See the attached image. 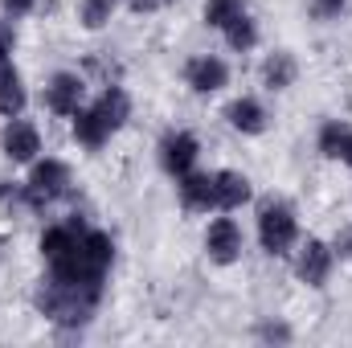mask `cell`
Wrapping results in <instances>:
<instances>
[{
    "label": "cell",
    "mask_w": 352,
    "mask_h": 348,
    "mask_svg": "<svg viewBox=\"0 0 352 348\" xmlns=\"http://www.w3.org/2000/svg\"><path fill=\"white\" fill-rule=\"evenodd\" d=\"M221 29H226V37H230V45H234V50H250V45L258 41V33H254V21H250L242 8H238V12H234L226 25H221Z\"/></svg>",
    "instance_id": "obj_19"
},
{
    "label": "cell",
    "mask_w": 352,
    "mask_h": 348,
    "mask_svg": "<svg viewBox=\"0 0 352 348\" xmlns=\"http://www.w3.org/2000/svg\"><path fill=\"white\" fill-rule=\"evenodd\" d=\"M78 234H82V230H74V226H54V230H45V238H41V254H45L50 262H58L62 254L74 250Z\"/></svg>",
    "instance_id": "obj_17"
},
{
    "label": "cell",
    "mask_w": 352,
    "mask_h": 348,
    "mask_svg": "<svg viewBox=\"0 0 352 348\" xmlns=\"http://www.w3.org/2000/svg\"><path fill=\"white\" fill-rule=\"evenodd\" d=\"M344 4H349V0H311V12L328 21V17H340V12H344Z\"/></svg>",
    "instance_id": "obj_22"
},
{
    "label": "cell",
    "mask_w": 352,
    "mask_h": 348,
    "mask_svg": "<svg viewBox=\"0 0 352 348\" xmlns=\"http://www.w3.org/2000/svg\"><path fill=\"white\" fill-rule=\"evenodd\" d=\"M213 197H217V209H238L250 197V180L242 173H213Z\"/></svg>",
    "instance_id": "obj_11"
},
{
    "label": "cell",
    "mask_w": 352,
    "mask_h": 348,
    "mask_svg": "<svg viewBox=\"0 0 352 348\" xmlns=\"http://www.w3.org/2000/svg\"><path fill=\"white\" fill-rule=\"evenodd\" d=\"M4 8L21 17V12H29V8H33V0H4Z\"/></svg>",
    "instance_id": "obj_26"
},
{
    "label": "cell",
    "mask_w": 352,
    "mask_h": 348,
    "mask_svg": "<svg viewBox=\"0 0 352 348\" xmlns=\"http://www.w3.org/2000/svg\"><path fill=\"white\" fill-rule=\"evenodd\" d=\"M238 8H242V0H209V4H205V21L221 29V25H226Z\"/></svg>",
    "instance_id": "obj_21"
},
{
    "label": "cell",
    "mask_w": 352,
    "mask_h": 348,
    "mask_svg": "<svg viewBox=\"0 0 352 348\" xmlns=\"http://www.w3.org/2000/svg\"><path fill=\"white\" fill-rule=\"evenodd\" d=\"M37 127L33 123H21V119H12L8 127H4V152L12 156V160H33L37 156Z\"/></svg>",
    "instance_id": "obj_8"
},
{
    "label": "cell",
    "mask_w": 352,
    "mask_h": 348,
    "mask_svg": "<svg viewBox=\"0 0 352 348\" xmlns=\"http://www.w3.org/2000/svg\"><path fill=\"white\" fill-rule=\"evenodd\" d=\"M258 234L270 254H287V246L295 242V213L287 205H266L258 217Z\"/></svg>",
    "instance_id": "obj_4"
},
{
    "label": "cell",
    "mask_w": 352,
    "mask_h": 348,
    "mask_svg": "<svg viewBox=\"0 0 352 348\" xmlns=\"http://www.w3.org/2000/svg\"><path fill=\"white\" fill-rule=\"evenodd\" d=\"M98 291H102L98 283H62V279H54L37 295V307L58 324H82L94 312V303H98Z\"/></svg>",
    "instance_id": "obj_2"
},
{
    "label": "cell",
    "mask_w": 352,
    "mask_h": 348,
    "mask_svg": "<svg viewBox=\"0 0 352 348\" xmlns=\"http://www.w3.org/2000/svg\"><path fill=\"white\" fill-rule=\"evenodd\" d=\"M180 197L188 209H217V197H213V176L201 173H184L180 176Z\"/></svg>",
    "instance_id": "obj_12"
},
{
    "label": "cell",
    "mask_w": 352,
    "mask_h": 348,
    "mask_svg": "<svg viewBox=\"0 0 352 348\" xmlns=\"http://www.w3.org/2000/svg\"><path fill=\"white\" fill-rule=\"evenodd\" d=\"M111 8H115V0H82V25L87 29H102L111 21Z\"/></svg>",
    "instance_id": "obj_20"
},
{
    "label": "cell",
    "mask_w": 352,
    "mask_h": 348,
    "mask_svg": "<svg viewBox=\"0 0 352 348\" xmlns=\"http://www.w3.org/2000/svg\"><path fill=\"white\" fill-rule=\"evenodd\" d=\"M192 164H197V140L192 135H168L164 140V168L173 176H184V173H192Z\"/></svg>",
    "instance_id": "obj_9"
},
{
    "label": "cell",
    "mask_w": 352,
    "mask_h": 348,
    "mask_svg": "<svg viewBox=\"0 0 352 348\" xmlns=\"http://www.w3.org/2000/svg\"><path fill=\"white\" fill-rule=\"evenodd\" d=\"M0 111H4L8 119L25 111V87H21V74H16L8 62H0Z\"/></svg>",
    "instance_id": "obj_15"
},
{
    "label": "cell",
    "mask_w": 352,
    "mask_h": 348,
    "mask_svg": "<svg viewBox=\"0 0 352 348\" xmlns=\"http://www.w3.org/2000/svg\"><path fill=\"white\" fill-rule=\"evenodd\" d=\"M205 246H209V259L213 262H234L242 254V230H238L230 217H217V221L209 226Z\"/></svg>",
    "instance_id": "obj_6"
},
{
    "label": "cell",
    "mask_w": 352,
    "mask_h": 348,
    "mask_svg": "<svg viewBox=\"0 0 352 348\" xmlns=\"http://www.w3.org/2000/svg\"><path fill=\"white\" fill-rule=\"evenodd\" d=\"M336 250H340V254H349V259H352V226L344 230V234H340V238H336Z\"/></svg>",
    "instance_id": "obj_25"
},
{
    "label": "cell",
    "mask_w": 352,
    "mask_h": 348,
    "mask_svg": "<svg viewBox=\"0 0 352 348\" xmlns=\"http://www.w3.org/2000/svg\"><path fill=\"white\" fill-rule=\"evenodd\" d=\"M111 250L115 246H111L107 234L87 230V234H78V242H74L70 254L50 262L54 266V279H62V283H102V270L111 266Z\"/></svg>",
    "instance_id": "obj_1"
},
{
    "label": "cell",
    "mask_w": 352,
    "mask_h": 348,
    "mask_svg": "<svg viewBox=\"0 0 352 348\" xmlns=\"http://www.w3.org/2000/svg\"><path fill=\"white\" fill-rule=\"evenodd\" d=\"M12 45H16V33H12V25H8V21H0V62H8V58H12Z\"/></svg>",
    "instance_id": "obj_23"
},
{
    "label": "cell",
    "mask_w": 352,
    "mask_h": 348,
    "mask_svg": "<svg viewBox=\"0 0 352 348\" xmlns=\"http://www.w3.org/2000/svg\"><path fill=\"white\" fill-rule=\"evenodd\" d=\"M226 115H230V123H234L238 131H246V135H258V131L266 127V111L254 102V98H238Z\"/></svg>",
    "instance_id": "obj_16"
},
{
    "label": "cell",
    "mask_w": 352,
    "mask_h": 348,
    "mask_svg": "<svg viewBox=\"0 0 352 348\" xmlns=\"http://www.w3.org/2000/svg\"><path fill=\"white\" fill-rule=\"evenodd\" d=\"M168 0H131V8L135 12H152V8H164Z\"/></svg>",
    "instance_id": "obj_24"
},
{
    "label": "cell",
    "mask_w": 352,
    "mask_h": 348,
    "mask_svg": "<svg viewBox=\"0 0 352 348\" xmlns=\"http://www.w3.org/2000/svg\"><path fill=\"white\" fill-rule=\"evenodd\" d=\"M320 152L332 156V160L352 164V127L349 123H328V127L320 131Z\"/></svg>",
    "instance_id": "obj_14"
},
{
    "label": "cell",
    "mask_w": 352,
    "mask_h": 348,
    "mask_svg": "<svg viewBox=\"0 0 352 348\" xmlns=\"http://www.w3.org/2000/svg\"><path fill=\"white\" fill-rule=\"evenodd\" d=\"M263 78H266V87L270 90L291 87V83H295V58H291V54H274V58H266Z\"/></svg>",
    "instance_id": "obj_18"
},
{
    "label": "cell",
    "mask_w": 352,
    "mask_h": 348,
    "mask_svg": "<svg viewBox=\"0 0 352 348\" xmlns=\"http://www.w3.org/2000/svg\"><path fill=\"white\" fill-rule=\"evenodd\" d=\"M328 270H332V250L324 242H307L303 254H299V279L311 283V287H320L328 279Z\"/></svg>",
    "instance_id": "obj_10"
},
{
    "label": "cell",
    "mask_w": 352,
    "mask_h": 348,
    "mask_svg": "<svg viewBox=\"0 0 352 348\" xmlns=\"http://www.w3.org/2000/svg\"><path fill=\"white\" fill-rule=\"evenodd\" d=\"M127 94L119 87H111L90 111H74L78 119H74V135H78V144H87V148H98L111 131H119L123 127V119H127Z\"/></svg>",
    "instance_id": "obj_3"
},
{
    "label": "cell",
    "mask_w": 352,
    "mask_h": 348,
    "mask_svg": "<svg viewBox=\"0 0 352 348\" xmlns=\"http://www.w3.org/2000/svg\"><path fill=\"white\" fill-rule=\"evenodd\" d=\"M66 164H58V160H45V164H37L33 176H29V188H25V197H29V205L33 209H41V205H50L54 197H62L66 193Z\"/></svg>",
    "instance_id": "obj_5"
},
{
    "label": "cell",
    "mask_w": 352,
    "mask_h": 348,
    "mask_svg": "<svg viewBox=\"0 0 352 348\" xmlns=\"http://www.w3.org/2000/svg\"><path fill=\"white\" fill-rule=\"evenodd\" d=\"M78 98H82V83H78L74 74H58V78L50 83V107H54L58 115H74V111H78Z\"/></svg>",
    "instance_id": "obj_13"
},
{
    "label": "cell",
    "mask_w": 352,
    "mask_h": 348,
    "mask_svg": "<svg viewBox=\"0 0 352 348\" xmlns=\"http://www.w3.org/2000/svg\"><path fill=\"white\" fill-rule=\"evenodd\" d=\"M226 78H230V70H226V62H217V58H197V62H188V87L201 90V94L221 90Z\"/></svg>",
    "instance_id": "obj_7"
}]
</instances>
